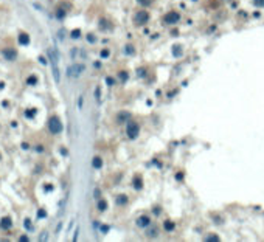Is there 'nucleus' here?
I'll list each match as a JSON object with an SVG mask.
<instances>
[{
	"label": "nucleus",
	"mask_w": 264,
	"mask_h": 242,
	"mask_svg": "<svg viewBox=\"0 0 264 242\" xmlns=\"http://www.w3.org/2000/svg\"><path fill=\"white\" fill-rule=\"evenodd\" d=\"M48 57L51 61V67H53V76H55V81L59 82L61 79V75H59V70H58V61H59V56L56 53L55 48H48Z\"/></svg>",
	"instance_id": "obj_1"
},
{
	"label": "nucleus",
	"mask_w": 264,
	"mask_h": 242,
	"mask_svg": "<svg viewBox=\"0 0 264 242\" xmlns=\"http://www.w3.org/2000/svg\"><path fill=\"white\" fill-rule=\"evenodd\" d=\"M48 127H50V132L58 135V133L62 132V123L58 117H51L50 118V123H48Z\"/></svg>",
	"instance_id": "obj_2"
},
{
	"label": "nucleus",
	"mask_w": 264,
	"mask_h": 242,
	"mask_svg": "<svg viewBox=\"0 0 264 242\" xmlns=\"http://www.w3.org/2000/svg\"><path fill=\"white\" fill-rule=\"evenodd\" d=\"M180 20V14L177 13V11H169V13H166L165 16H163V22L168 25H174L177 24V22Z\"/></svg>",
	"instance_id": "obj_3"
},
{
	"label": "nucleus",
	"mask_w": 264,
	"mask_h": 242,
	"mask_svg": "<svg viewBox=\"0 0 264 242\" xmlns=\"http://www.w3.org/2000/svg\"><path fill=\"white\" fill-rule=\"evenodd\" d=\"M126 132H128V137L129 138H137L138 137V132H140V127H138V124L137 123H134V121H129L128 123V126H126Z\"/></svg>",
	"instance_id": "obj_4"
},
{
	"label": "nucleus",
	"mask_w": 264,
	"mask_h": 242,
	"mask_svg": "<svg viewBox=\"0 0 264 242\" xmlns=\"http://www.w3.org/2000/svg\"><path fill=\"white\" fill-rule=\"evenodd\" d=\"M84 65L82 64H73V65H70V67L67 68V75L68 76H73V78H78L79 75L84 71Z\"/></svg>",
	"instance_id": "obj_5"
},
{
	"label": "nucleus",
	"mask_w": 264,
	"mask_h": 242,
	"mask_svg": "<svg viewBox=\"0 0 264 242\" xmlns=\"http://www.w3.org/2000/svg\"><path fill=\"white\" fill-rule=\"evenodd\" d=\"M148 20H149V13L148 11H138V13L135 14V17H134L135 25H144V24H148Z\"/></svg>",
	"instance_id": "obj_6"
},
{
	"label": "nucleus",
	"mask_w": 264,
	"mask_h": 242,
	"mask_svg": "<svg viewBox=\"0 0 264 242\" xmlns=\"http://www.w3.org/2000/svg\"><path fill=\"white\" fill-rule=\"evenodd\" d=\"M137 225L143 226V228H144V226H149V225H151V217H149V216H140L138 219H137Z\"/></svg>",
	"instance_id": "obj_7"
},
{
	"label": "nucleus",
	"mask_w": 264,
	"mask_h": 242,
	"mask_svg": "<svg viewBox=\"0 0 264 242\" xmlns=\"http://www.w3.org/2000/svg\"><path fill=\"white\" fill-rule=\"evenodd\" d=\"M11 226H13V222H11L9 217H3L2 222H0V228L2 230H9Z\"/></svg>",
	"instance_id": "obj_8"
},
{
	"label": "nucleus",
	"mask_w": 264,
	"mask_h": 242,
	"mask_svg": "<svg viewBox=\"0 0 264 242\" xmlns=\"http://www.w3.org/2000/svg\"><path fill=\"white\" fill-rule=\"evenodd\" d=\"M19 42H20V45H28L30 44V36L26 33H20L19 34Z\"/></svg>",
	"instance_id": "obj_9"
},
{
	"label": "nucleus",
	"mask_w": 264,
	"mask_h": 242,
	"mask_svg": "<svg viewBox=\"0 0 264 242\" xmlns=\"http://www.w3.org/2000/svg\"><path fill=\"white\" fill-rule=\"evenodd\" d=\"M3 56H5L8 61H14L17 55H16V51H14V50H5V51H3Z\"/></svg>",
	"instance_id": "obj_10"
},
{
	"label": "nucleus",
	"mask_w": 264,
	"mask_h": 242,
	"mask_svg": "<svg viewBox=\"0 0 264 242\" xmlns=\"http://www.w3.org/2000/svg\"><path fill=\"white\" fill-rule=\"evenodd\" d=\"M134 188H135V189H141V188H143V180H141L140 175H135V177H134Z\"/></svg>",
	"instance_id": "obj_11"
},
{
	"label": "nucleus",
	"mask_w": 264,
	"mask_h": 242,
	"mask_svg": "<svg viewBox=\"0 0 264 242\" xmlns=\"http://www.w3.org/2000/svg\"><path fill=\"white\" fill-rule=\"evenodd\" d=\"M163 228H165L166 231H173V230L176 228V224H174V222H171V220H166V222H163Z\"/></svg>",
	"instance_id": "obj_12"
},
{
	"label": "nucleus",
	"mask_w": 264,
	"mask_h": 242,
	"mask_svg": "<svg viewBox=\"0 0 264 242\" xmlns=\"http://www.w3.org/2000/svg\"><path fill=\"white\" fill-rule=\"evenodd\" d=\"M157 234H159V230L155 228V226H152V228H149L146 231V236L148 237H157Z\"/></svg>",
	"instance_id": "obj_13"
},
{
	"label": "nucleus",
	"mask_w": 264,
	"mask_h": 242,
	"mask_svg": "<svg viewBox=\"0 0 264 242\" xmlns=\"http://www.w3.org/2000/svg\"><path fill=\"white\" fill-rule=\"evenodd\" d=\"M92 164H93V168H95V169H99V168L103 166V160L99 158V157H95V158H93V161H92Z\"/></svg>",
	"instance_id": "obj_14"
},
{
	"label": "nucleus",
	"mask_w": 264,
	"mask_h": 242,
	"mask_svg": "<svg viewBox=\"0 0 264 242\" xmlns=\"http://www.w3.org/2000/svg\"><path fill=\"white\" fill-rule=\"evenodd\" d=\"M117 203H118V205H124V203H128V195L120 194V195L117 197Z\"/></svg>",
	"instance_id": "obj_15"
},
{
	"label": "nucleus",
	"mask_w": 264,
	"mask_h": 242,
	"mask_svg": "<svg viewBox=\"0 0 264 242\" xmlns=\"http://www.w3.org/2000/svg\"><path fill=\"white\" fill-rule=\"evenodd\" d=\"M98 210L99 211H106V210H107V202H106V200H99L98 202Z\"/></svg>",
	"instance_id": "obj_16"
},
{
	"label": "nucleus",
	"mask_w": 264,
	"mask_h": 242,
	"mask_svg": "<svg viewBox=\"0 0 264 242\" xmlns=\"http://www.w3.org/2000/svg\"><path fill=\"white\" fill-rule=\"evenodd\" d=\"M26 84H28V86H36V84H37V78H36V76H30V78L26 79Z\"/></svg>",
	"instance_id": "obj_17"
},
{
	"label": "nucleus",
	"mask_w": 264,
	"mask_h": 242,
	"mask_svg": "<svg viewBox=\"0 0 264 242\" xmlns=\"http://www.w3.org/2000/svg\"><path fill=\"white\" fill-rule=\"evenodd\" d=\"M24 225H25V228L28 230V231H31V230H33V225H31V220H30V219H25Z\"/></svg>",
	"instance_id": "obj_18"
},
{
	"label": "nucleus",
	"mask_w": 264,
	"mask_h": 242,
	"mask_svg": "<svg viewBox=\"0 0 264 242\" xmlns=\"http://www.w3.org/2000/svg\"><path fill=\"white\" fill-rule=\"evenodd\" d=\"M137 2H138L141 6H149L152 3V0H137Z\"/></svg>",
	"instance_id": "obj_19"
},
{
	"label": "nucleus",
	"mask_w": 264,
	"mask_h": 242,
	"mask_svg": "<svg viewBox=\"0 0 264 242\" xmlns=\"http://www.w3.org/2000/svg\"><path fill=\"white\" fill-rule=\"evenodd\" d=\"M72 37H73V39H78L79 36H81V31H79V30H73V31H72V34H70Z\"/></svg>",
	"instance_id": "obj_20"
},
{
	"label": "nucleus",
	"mask_w": 264,
	"mask_h": 242,
	"mask_svg": "<svg viewBox=\"0 0 264 242\" xmlns=\"http://www.w3.org/2000/svg\"><path fill=\"white\" fill-rule=\"evenodd\" d=\"M25 115H26V118H33L34 115H36V112H34L33 109H28V110L25 112Z\"/></svg>",
	"instance_id": "obj_21"
},
{
	"label": "nucleus",
	"mask_w": 264,
	"mask_h": 242,
	"mask_svg": "<svg viewBox=\"0 0 264 242\" xmlns=\"http://www.w3.org/2000/svg\"><path fill=\"white\" fill-rule=\"evenodd\" d=\"M56 16H58V19H64V16H65V11L64 9H58V13H56Z\"/></svg>",
	"instance_id": "obj_22"
},
{
	"label": "nucleus",
	"mask_w": 264,
	"mask_h": 242,
	"mask_svg": "<svg viewBox=\"0 0 264 242\" xmlns=\"http://www.w3.org/2000/svg\"><path fill=\"white\" fill-rule=\"evenodd\" d=\"M207 241H208V242H211V241L217 242V241H219V236H216V234H213V236H208V237H207Z\"/></svg>",
	"instance_id": "obj_23"
},
{
	"label": "nucleus",
	"mask_w": 264,
	"mask_h": 242,
	"mask_svg": "<svg viewBox=\"0 0 264 242\" xmlns=\"http://www.w3.org/2000/svg\"><path fill=\"white\" fill-rule=\"evenodd\" d=\"M173 53H174L176 56H180V55H182V50H180V47H174Z\"/></svg>",
	"instance_id": "obj_24"
},
{
	"label": "nucleus",
	"mask_w": 264,
	"mask_h": 242,
	"mask_svg": "<svg viewBox=\"0 0 264 242\" xmlns=\"http://www.w3.org/2000/svg\"><path fill=\"white\" fill-rule=\"evenodd\" d=\"M124 51L129 53V55H132V53H134V47H132V45H128V47L124 48Z\"/></svg>",
	"instance_id": "obj_25"
},
{
	"label": "nucleus",
	"mask_w": 264,
	"mask_h": 242,
	"mask_svg": "<svg viewBox=\"0 0 264 242\" xmlns=\"http://www.w3.org/2000/svg\"><path fill=\"white\" fill-rule=\"evenodd\" d=\"M128 117H129V113H121L120 117H118V123H121V121L124 120V118H128Z\"/></svg>",
	"instance_id": "obj_26"
},
{
	"label": "nucleus",
	"mask_w": 264,
	"mask_h": 242,
	"mask_svg": "<svg viewBox=\"0 0 264 242\" xmlns=\"http://www.w3.org/2000/svg\"><path fill=\"white\" fill-rule=\"evenodd\" d=\"M253 5H256V6H264V0H253Z\"/></svg>",
	"instance_id": "obj_27"
},
{
	"label": "nucleus",
	"mask_w": 264,
	"mask_h": 242,
	"mask_svg": "<svg viewBox=\"0 0 264 242\" xmlns=\"http://www.w3.org/2000/svg\"><path fill=\"white\" fill-rule=\"evenodd\" d=\"M120 78L123 81H126V79H128V73H126V71H120Z\"/></svg>",
	"instance_id": "obj_28"
},
{
	"label": "nucleus",
	"mask_w": 264,
	"mask_h": 242,
	"mask_svg": "<svg viewBox=\"0 0 264 242\" xmlns=\"http://www.w3.org/2000/svg\"><path fill=\"white\" fill-rule=\"evenodd\" d=\"M47 216V213H45L44 210H39V213H37V217H45Z\"/></svg>",
	"instance_id": "obj_29"
},
{
	"label": "nucleus",
	"mask_w": 264,
	"mask_h": 242,
	"mask_svg": "<svg viewBox=\"0 0 264 242\" xmlns=\"http://www.w3.org/2000/svg\"><path fill=\"white\" fill-rule=\"evenodd\" d=\"M87 40L93 44V42H95V37H93V34H87Z\"/></svg>",
	"instance_id": "obj_30"
},
{
	"label": "nucleus",
	"mask_w": 264,
	"mask_h": 242,
	"mask_svg": "<svg viewBox=\"0 0 264 242\" xmlns=\"http://www.w3.org/2000/svg\"><path fill=\"white\" fill-rule=\"evenodd\" d=\"M109 56V50H103L101 51V57H107Z\"/></svg>",
	"instance_id": "obj_31"
},
{
	"label": "nucleus",
	"mask_w": 264,
	"mask_h": 242,
	"mask_svg": "<svg viewBox=\"0 0 264 242\" xmlns=\"http://www.w3.org/2000/svg\"><path fill=\"white\" fill-rule=\"evenodd\" d=\"M137 75H138L140 78H143V76H144V68H140V70L137 71Z\"/></svg>",
	"instance_id": "obj_32"
},
{
	"label": "nucleus",
	"mask_w": 264,
	"mask_h": 242,
	"mask_svg": "<svg viewBox=\"0 0 264 242\" xmlns=\"http://www.w3.org/2000/svg\"><path fill=\"white\" fill-rule=\"evenodd\" d=\"M106 82H107L109 86H113V84H115V81H113L112 78H107V79H106Z\"/></svg>",
	"instance_id": "obj_33"
},
{
	"label": "nucleus",
	"mask_w": 264,
	"mask_h": 242,
	"mask_svg": "<svg viewBox=\"0 0 264 242\" xmlns=\"http://www.w3.org/2000/svg\"><path fill=\"white\" fill-rule=\"evenodd\" d=\"M99 195H101V193H99V189L97 188V189H95V197H97V199H99Z\"/></svg>",
	"instance_id": "obj_34"
},
{
	"label": "nucleus",
	"mask_w": 264,
	"mask_h": 242,
	"mask_svg": "<svg viewBox=\"0 0 264 242\" xmlns=\"http://www.w3.org/2000/svg\"><path fill=\"white\" fill-rule=\"evenodd\" d=\"M47 239V233H42V236H41V241H45Z\"/></svg>",
	"instance_id": "obj_35"
},
{
	"label": "nucleus",
	"mask_w": 264,
	"mask_h": 242,
	"mask_svg": "<svg viewBox=\"0 0 264 242\" xmlns=\"http://www.w3.org/2000/svg\"><path fill=\"white\" fill-rule=\"evenodd\" d=\"M95 95H97V99L99 101V89H97V90H95Z\"/></svg>",
	"instance_id": "obj_36"
},
{
	"label": "nucleus",
	"mask_w": 264,
	"mask_h": 242,
	"mask_svg": "<svg viewBox=\"0 0 264 242\" xmlns=\"http://www.w3.org/2000/svg\"><path fill=\"white\" fill-rule=\"evenodd\" d=\"M182 179H183V174H182V172H180V174H177V180H182Z\"/></svg>",
	"instance_id": "obj_37"
},
{
	"label": "nucleus",
	"mask_w": 264,
	"mask_h": 242,
	"mask_svg": "<svg viewBox=\"0 0 264 242\" xmlns=\"http://www.w3.org/2000/svg\"><path fill=\"white\" fill-rule=\"evenodd\" d=\"M20 241H24V242H26V241H28V237H26V236H22V237H20Z\"/></svg>",
	"instance_id": "obj_38"
}]
</instances>
